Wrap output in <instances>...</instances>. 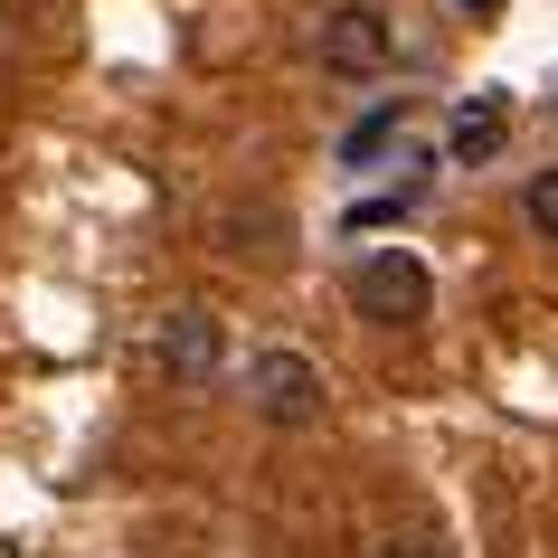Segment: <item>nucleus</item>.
<instances>
[{
  "instance_id": "9",
  "label": "nucleus",
  "mask_w": 558,
  "mask_h": 558,
  "mask_svg": "<svg viewBox=\"0 0 558 558\" xmlns=\"http://www.w3.org/2000/svg\"><path fill=\"white\" fill-rule=\"evenodd\" d=\"M369 558H445V539H426V530H398V539H379Z\"/></svg>"
},
{
  "instance_id": "4",
  "label": "nucleus",
  "mask_w": 558,
  "mask_h": 558,
  "mask_svg": "<svg viewBox=\"0 0 558 558\" xmlns=\"http://www.w3.org/2000/svg\"><path fill=\"white\" fill-rule=\"evenodd\" d=\"M218 360H228L218 313H208V303H180L171 323H161V369H171L180 388H208V379H218Z\"/></svg>"
},
{
  "instance_id": "8",
  "label": "nucleus",
  "mask_w": 558,
  "mask_h": 558,
  "mask_svg": "<svg viewBox=\"0 0 558 558\" xmlns=\"http://www.w3.org/2000/svg\"><path fill=\"white\" fill-rule=\"evenodd\" d=\"M408 208H416V190H388V199L351 208V228H388V218H408Z\"/></svg>"
},
{
  "instance_id": "11",
  "label": "nucleus",
  "mask_w": 558,
  "mask_h": 558,
  "mask_svg": "<svg viewBox=\"0 0 558 558\" xmlns=\"http://www.w3.org/2000/svg\"><path fill=\"white\" fill-rule=\"evenodd\" d=\"M0 76H10V58H0Z\"/></svg>"
},
{
  "instance_id": "1",
  "label": "nucleus",
  "mask_w": 558,
  "mask_h": 558,
  "mask_svg": "<svg viewBox=\"0 0 558 558\" xmlns=\"http://www.w3.org/2000/svg\"><path fill=\"white\" fill-rule=\"evenodd\" d=\"M351 303H360V323H379V331H416L436 313V275L408 246H379V256L351 265Z\"/></svg>"
},
{
  "instance_id": "2",
  "label": "nucleus",
  "mask_w": 558,
  "mask_h": 558,
  "mask_svg": "<svg viewBox=\"0 0 558 558\" xmlns=\"http://www.w3.org/2000/svg\"><path fill=\"white\" fill-rule=\"evenodd\" d=\"M246 408H256L265 426L303 436V426H323V369L303 351H256L246 360Z\"/></svg>"
},
{
  "instance_id": "10",
  "label": "nucleus",
  "mask_w": 558,
  "mask_h": 558,
  "mask_svg": "<svg viewBox=\"0 0 558 558\" xmlns=\"http://www.w3.org/2000/svg\"><path fill=\"white\" fill-rule=\"evenodd\" d=\"M454 10H464V20H493V10H501V0H454Z\"/></svg>"
},
{
  "instance_id": "7",
  "label": "nucleus",
  "mask_w": 558,
  "mask_h": 558,
  "mask_svg": "<svg viewBox=\"0 0 558 558\" xmlns=\"http://www.w3.org/2000/svg\"><path fill=\"white\" fill-rule=\"evenodd\" d=\"M521 218H530V236H549V246H558V171H539L521 190Z\"/></svg>"
},
{
  "instance_id": "6",
  "label": "nucleus",
  "mask_w": 558,
  "mask_h": 558,
  "mask_svg": "<svg viewBox=\"0 0 558 558\" xmlns=\"http://www.w3.org/2000/svg\"><path fill=\"white\" fill-rule=\"evenodd\" d=\"M398 123H408V105H379V114H360L351 133H341V161H351V171H360V161H379V151L398 143Z\"/></svg>"
},
{
  "instance_id": "5",
  "label": "nucleus",
  "mask_w": 558,
  "mask_h": 558,
  "mask_svg": "<svg viewBox=\"0 0 558 558\" xmlns=\"http://www.w3.org/2000/svg\"><path fill=\"white\" fill-rule=\"evenodd\" d=\"M511 143V105H501V95H464V105H454V123H445V161H493V151Z\"/></svg>"
},
{
  "instance_id": "3",
  "label": "nucleus",
  "mask_w": 558,
  "mask_h": 558,
  "mask_svg": "<svg viewBox=\"0 0 558 558\" xmlns=\"http://www.w3.org/2000/svg\"><path fill=\"white\" fill-rule=\"evenodd\" d=\"M388 58H398V29H388V10L351 0V10H331V20H323V76H341V86H369Z\"/></svg>"
}]
</instances>
